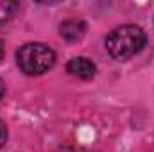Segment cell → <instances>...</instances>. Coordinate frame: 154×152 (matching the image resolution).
<instances>
[{
    "label": "cell",
    "instance_id": "4",
    "mask_svg": "<svg viewBox=\"0 0 154 152\" xmlns=\"http://www.w3.org/2000/svg\"><path fill=\"white\" fill-rule=\"evenodd\" d=\"M59 34L61 38L68 43H77L84 38L86 34V23L82 20H75V18H70V20H65L61 25H59Z\"/></svg>",
    "mask_w": 154,
    "mask_h": 152
},
{
    "label": "cell",
    "instance_id": "2",
    "mask_svg": "<svg viewBox=\"0 0 154 152\" xmlns=\"http://www.w3.org/2000/svg\"><path fill=\"white\" fill-rule=\"evenodd\" d=\"M16 63L27 75H41L56 63V52L43 43H25L16 50Z\"/></svg>",
    "mask_w": 154,
    "mask_h": 152
},
{
    "label": "cell",
    "instance_id": "1",
    "mask_svg": "<svg viewBox=\"0 0 154 152\" xmlns=\"http://www.w3.org/2000/svg\"><path fill=\"white\" fill-rule=\"evenodd\" d=\"M147 43L145 32L138 25H120L106 36V50L116 61H127L143 50Z\"/></svg>",
    "mask_w": 154,
    "mask_h": 152
},
{
    "label": "cell",
    "instance_id": "3",
    "mask_svg": "<svg viewBox=\"0 0 154 152\" xmlns=\"http://www.w3.org/2000/svg\"><path fill=\"white\" fill-rule=\"evenodd\" d=\"M66 72L70 75L77 77V79H82V81H90L95 77V72H97V66L86 59V57H74L68 61L66 65Z\"/></svg>",
    "mask_w": 154,
    "mask_h": 152
},
{
    "label": "cell",
    "instance_id": "6",
    "mask_svg": "<svg viewBox=\"0 0 154 152\" xmlns=\"http://www.w3.org/2000/svg\"><path fill=\"white\" fill-rule=\"evenodd\" d=\"M5 141H7V125L4 120H0V149L4 147Z\"/></svg>",
    "mask_w": 154,
    "mask_h": 152
},
{
    "label": "cell",
    "instance_id": "5",
    "mask_svg": "<svg viewBox=\"0 0 154 152\" xmlns=\"http://www.w3.org/2000/svg\"><path fill=\"white\" fill-rule=\"evenodd\" d=\"M16 9H18L16 2H0V23H5L7 20H11Z\"/></svg>",
    "mask_w": 154,
    "mask_h": 152
},
{
    "label": "cell",
    "instance_id": "7",
    "mask_svg": "<svg viewBox=\"0 0 154 152\" xmlns=\"http://www.w3.org/2000/svg\"><path fill=\"white\" fill-rule=\"evenodd\" d=\"M4 95H5V82L0 79V100L4 99Z\"/></svg>",
    "mask_w": 154,
    "mask_h": 152
},
{
    "label": "cell",
    "instance_id": "8",
    "mask_svg": "<svg viewBox=\"0 0 154 152\" xmlns=\"http://www.w3.org/2000/svg\"><path fill=\"white\" fill-rule=\"evenodd\" d=\"M4 54H5V47H4V41L0 39V61H2V57H4Z\"/></svg>",
    "mask_w": 154,
    "mask_h": 152
}]
</instances>
